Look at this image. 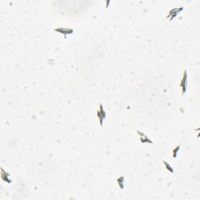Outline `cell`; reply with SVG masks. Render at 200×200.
<instances>
[{
  "label": "cell",
  "mask_w": 200,
  "mask_h": 200,
  "mask_svg": "<svg viewBox=\"0 0 200 200\" xmlns=\"http://www.w3.org/2000/svg\"><path fill=\"white\" fill-rule=\"evenodd\" d=\"M96 115H97V118L99 120V123L100 126H103V120L106 117V111L104 110V108H103V106L102 103H100L99 105V108L96 110Z\"/></svg>",
  "instance_id": "1"
},
{
  "label": "cell",
  "mask_w": 200,
  "mask_h": 200,
  "mask_svg": "<svg viewBox=\"0 0 200 200\" xmlns=\"http://www.w3.org/2000/svg\"><path fill=\"white\" fill-rule=\"evenodd\" d=\"M187 71L185 70L184 71V73H183V77L181 78V82H180V88L181 89V93L182 95H185L187 91Z\"/></svg>",
  "instance_id": "2"
},
{
  "label": "cell",
  "mask_w": 200,
  "mask_h": 200,
  "mask_svg": "<svg viewBox=\"0 0 200 200\" xmlns=\"http://www.w3.org/2000/svg\"><path fill=\"white\" fill-rule=\"evenodd\" d=\"M54 31L60 34H63L64 35V38H66V35L67 34H71L73 33V29L72 28H68V27H57L55 28Z\"/></svg>",
  "instance_id": "3"
},
{
  "label": "cell",
  "mask_w": 200,
  "mask_h": 200,
  "mask_svg": "<svg viewBox=\"0 0 200 200\" xmlns=\"http://www.w3.org/2000/svg\"><path fill=\"white\" fill-rule=\"evenodd\" d=\"M137 133L138 134L140 142L142 143H153V142L152 141L151 139H149L146 134H144L143 132L140 131H137Z\"/></svg>",
  "instance_id": "4"
},
{
  "label": "cell",
  "mask_w": 200,
  "mask_h": 200,
  "mask_svg": "<svg viewBox=\"0 0 200 200\" xmlns=\"http://www.w3.org/2000/svg\"><path fill=\"white\" fill-rule=\"evenodd\" d=\"M183 10V8H173V10H171L170 12H169L168 15H167V17H166V18H168V17H170L171 19H170V20H172L174 18V17L177 16V15L179 13L181 12V10Z\"/></svg>",
  "instance_id": "5"
},
{
  "label": "cell",
  "mask_w": 200,
  "mask_h": 200,
  "mask_svg": "<svg viewBox=\"0 0 200 200\" xmlns=\"http://www.w3.org/2000/svg\"><path fill=\"white\" fill-rule=\"evenodd\" d=\"M117 182L118 184V185L120 188V189H124V178L121 176L117 179Z\"/></svg>",
  "instance_id": "6"
},
{
  "label": "cell",
  "mask_w": 200,
  "mask_h": 200,
  "mask_svg": "<svg viewBox=\"0 0 200 200\" xmlns=\"http://www.w3.org/2000/svg\"><path fill=\"white\" fill-rule=\"evenodd\" d=\"M180 145H177V146H175L174 148H173V149H172V157L173 158H176L177 157V156H178V152H179V149H180Z\"/></svg>",
  "instance_id": "7"
},
{
  "label": "cell",
  "mask_w": 200,
  "mask_h": 200,
  "mask_svg": "<svg viewBox=\"0 0 200 200\" xmlns=\"http://www.w3.org/2000/svg\"><path fill=\"white\" fill-rule=\"evenodd\" d=\"M163 163H164V166H165V167H166V169L167 170V171L170 172V173H173V168L171 167V166L170 165V164L167 163L166 161H165V160H164L163 161Z\"/></svg>",
  "instance_id": "8"
}]
</instances>
